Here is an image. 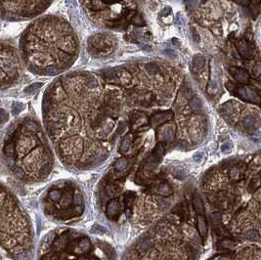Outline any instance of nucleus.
<instances>
[{
    "mask_svg": "<svg viewBox=\"0 0 261 260\" xmlns=\"http://www.w3.org/2000/svg\"><path fill=\"white\" fill-rule=\"evenodd\" d=\"M78 44L69 23L55 16L32 22L20 39L21 59L39 75H57L68 70L77 56Z\"/></svg>",
    "mask_w": 261,
    "mask_h": 260,
    "instance_id": "1",
    "label": "nucleus"
},
{
    "mask_svg": "<svg viewBox=\"0 0 261 260\" xmlns=\"http://www.w3.org/2000/svg\"><path fill=\"white\" fill-rule=\"evenodd\" d=\"M2 159L22 181L37 182L47 177L52 168V155L36 119L26 117L10 126L2 145Z\"/></svg>",
    "mask_w": 261,
    "mask_h": 260,
    "instance_id": "2",
    "label": "nucleus"
},
{
    "mask_svg": "<svg viewBox=\"0 0 261 260\" xmlns=\"http://www.w3.org/2000/svg\"><path fill=\"white\" fill-rule=\"evenodd\" d=\"M29 218L15 195L0 183V260H31Z\"/></svg>",
    "mask_w": 261,
    "mask_h": 260,
    "instance_id": "3",
    "label": "nucleus"
},
{
    "mask_svg": "<svg viewBox=\"0 0 261 260\" xmlns=\"http://www.w3.org/2000/svg\"><path fill=\"white\" fill-rule=\"evenodd\" d=\"M53 0H0V18L9 22L29 20L44 12Z\"/></svg>",
    "mask_w": 261,
    "mask_h": 260,
    "instance_id": "4",
    "label": "nucleus"
},
{
    "mask_svg": "<svg viewBox=\"0 0 261 260\" xmlns=\"http://www.w3.org/2000/svg\"><path fill=\"white\" fill-rule=\"evenodd\" d=\"M22 74V59L13 44L0 41V89L12 86Z\"/></svg>",
    "mask_w": 261,
    "mask_h": 260,
    "instance_id": "5",
    "label": "nucleus"
},
{
    "mask_svg": "<svg viewBox=\"0 0 261 260\" xmlns=\"http://www.w3.org/2000/svg\"><path fill=\"white\" fill-rule=\"evenodd\" d=\"M237 49L244 59H251L254 56V47L246 39H240L237 42Z\"/></svg>",
    "mask_w": 261,
    "mask_h": 260,
    "instance_id": "6",
    "label": "nucleus"
},
{
    "mask_svg": "<svg viewBox=\"0 0 261 260\" xmlns=\"http://www.w3.org/2000/svg\"><path fill=\"white\" fill-rule=\"evenodd\" d=\"M88 43L91 47V51H94L95 53H97V51H101V50L104 51L105 48H108L109 46H111L108 43V40L102 34H98L95 35L94 37H91Z\"/></svg>",
    "mask_w": 261,
    "mask_h": 260,
    "instance_id": "7",
    "label": "nucleus"
},
{
    "mask_svg": "<svg viewBox=\"0 0 261 260\" xmlns=\"http://www.w3.org/2000/svg\"><path fill=\"white\" fill-rule=\"evenodd\" d=\"M232 92H236L237 93V96L240 99L243 100V101H248V102H251L252 100H255V98L257 100H259L258 95L254 94V92L251 90L249 88L247 87H243V86H237L235 85V88Z\"/></svg>",
    "mask_w": 261,
    "mask_h": 260,
    "instance_id": "8",
    "label": "nucleus"
},
{
    "mask_svg": "<svg viewBox=\"0 0 261 260\" xmlns=\"http://www.w3.org/2000/svg\"><path fill=\"white\" fill-rule=\"evenodd\" d=\"M230 72L238 82L242 84H248L249 82V75L246 70L238 68H231Z\"/></svg>",
    "mask_w": 261,
    "mask_h": 260,
    "instance_id": "9",
    "label": "nucleus"
},
{
    "mask_svg": "<svg viewBox=\"0 0 261 260\" xmlns=\"http://www.w3.org/2000/svg\"><path fill=\"white\" fill-rule=\"evenodd\" d=\"M172 112H162L159 113H157L152 117V121L154 124H161L162 122H164L167 119H170L172 117Z\"/></svg>",
    "mask_w": 261,
    "mask_h": 260,
    "instance_id": "10",
    "label": "nucleus"
},
{
    "mask_svg": "<svg viewBox=\"0 0 261 260\" xmlns=\"http://www.w3.org/2000/svg\"><path fill=\"white\" fill-rule=\"evenodd\" d=\"M119 209V204L117 200H112L109 202V205L107 206V214L108 215H113L117 214L118 212Z\"/></svg>",
    "mask_w": 261,
    "mask_h": 260,
    "instance_id": "11",
    "label": "nucleus"
},
{
    "mask_svg": "<svg viewBox=\"0 0 261 260\" xmlns=\"http://www.w3.org/2000/svg\"><path fill=\"white\" fill-rule=\"evenodd\" d=\"M206 64V58L201 55H196L193 59V68L194 70L201 69Z\"/></svg>",
    "mask_w": 261,
    "mask_h": 260,
    "instance_id": "12",
    "label": "nucleus"
},
{
    "mask_svg": "<svg viewBox=\"0 0 261 260\" xmlns=\"http://www.w3.org/2000/svg\"><path fill=\"white\" fill-rule=\"evenodd\" d=\"M198 230L199 233L201 237H205L207 232V227H206V219L202 216H199L198 218Z\"/></svg>",
    "mask_w": 261,
    "mask_h": 260,
    "instance_id": "13",
    "label": "nucleus"
},
{
    "mask_svg": "<svg viewBox=\"0 0 261 260\" xmlns=\"http://www.w3.org/2000/svg\"><path fill=\"white\" fill-rule=\"evenodd\" d=\"M190 108L194 112H197V111L201 110V108H202V102H201V100L199 98V97L195 96V97H193V98L191 99V101H190Z\"/></svg>",
    "mask_w": 261,
    "mask_h": 260,
    "instance_id": "14",
    "label": "nucleus"
},
{
    "mask_svg": "<svg viewBox=\"0 0 261 260\" xmlns=\"http://www.w3.org/2000/svg\"><path fill=\"white\" fill-rule=\"evenodd\" d=\"M145 70L151 75H154L159 74V67L158 66L157 64H154V63H149V64H146L145 65Z\"/></svg>",
    "mask_w": 261,
    "mask_h": 260,
    "instance_id": "15",
    "label": "nucleus"
},
{
    "mask_svg": "<svg viewBox=\"0 0 261 260\" xmlns=\"http://www.w3.org/2000/svg\"><path fill=\"white\" fill-rule=\"evenodd\" d=\"M159 194L162 197H168L172 194V191H171V188L165 183L159 185Z\"/></svg>",
    "mask_w": 261,
    "mask_h": 260,
    "instance_id": "16",
    "label": "nucleus"
},
{
    "mask_svg": "<svg viewBox=\"0 0 261 260\" xmlns=\"http://www.w3.org/2000/svg\"><path fill=\"white\" fill-rule=\"evenodd\" d=\"M193 202H194V205H195V207H196V209H197L198 212L200 214H203V212H205V207H203V204L201 201V199L199 196H195Z\"/></svg>",
    "mask_w": 261,
    "mask_h": 260,
    "instance_id": "17",
    "label": "nucleus"
},
{
    "mask_svg": "<svg viewBox=\"0 0 261 260\" xmlns=\"http://www.w3.org/2000/svg\"><path fill=\"white\" fill-rule=\"evenodd\" d=\"M152 247V241L151 239H145L140 245H139V250L141 252H146L148 251Z\"/></svg>",
    "mask_w": 261,
    "mask_h": 260,
    "instance_id": "18",
    "label": "nucleus"
},
{
    "mask_svg": "<svg viewBox=\"0 0 261 260\" xmlns=\"http://www.w3.org/2000/svg\"><path fill=\"white\" fill-rule=\"evenodd\" d=\"M130 146H131V138L130 137H125L123 141L121 142V145H120V152L121 153H125L129 150L130 148Z\"/></svg>",
    "mask_w": 261,
    "mask_h": 260,
    "instance_id": "19",
    "label": "nucleus"
},
{
    "mask_svg": "<svg viewBox=\"0 0 261 260\" xmlns=\"http://www.w3.org/2000/svg\"><path fill=\"white\" fill-rule=\"evenodd\" d=\"M127 165H128V161H127L126 159H117V162H116V164H115L116 169L118 170V171H122V170L125 169L127 167Z\"/></svg>",
    "mask_w": 261,
    "mask_h": 260,
    "instance_id": "20",
    "label": "nucleus"
},
{
    "mask_svg": "<svg viewBox=\"0 0 261 260\" xmlns=\"http://www.w3.org/2000/svg\"><path fill=\"white\" fill-rule=\"evenodd\" d=\"M244 237L249 241H257L259 240V234L255 230H248L244 233Z\"/></svg>",
    "mask_w": 261,
    "mask_h": 260,
    "instance_id": "21",
    "label": "nucleus"
},
{
    "mask_svg": "<svg viewBox=\"0 0 261 260\" xmlns=\"http://www.w3.org/2000/svg\"><path fill=\"white\" fill-rule=\"evenodd\" d=\"M164 139L168 142L170 141H172L174 139V131H173V129L171 128V127H167L165 130H164Z\"/></svg>",
    "mask_w": 261,
    "mask_h": 260,
    "instance_id": "22",
    "label": "nucleus"
},
{
    "mask_svg": "<svg viewBox=\"0 0 261 260\" xmlns=\"http://www.w3.org/2000/svg\"><path fill=\"white\" fill-rule=\"evenodd\" d=\"M78 247L81 249V251H85V250H87L89 247H90V242H89L88 239L84 238V239H82L79 242Z\"/></svg>",
    "mask_w": 261,
    "mask_h": 260,
    "instance_id": "23",
    "label": "nucleus"
},
{
    "mask_svg": "<svg viewBox=\"0 0 261 260\" xmlns=\"http://www.w3.org/2000/svg\"><path fill=\"white\" fill-rule=\"evenodd\" d=\"M164 145H162V144H159V145L157 146V148L154 149V157H157L158 159H159V158L162 157V155H164Z\"/></svg>",
    "mask_w": 261,
    "mask_h": 260,
    "instance_id": "24",
    "label": "nucleus"
},
{
    "mask_svg": "<svg viewBox=\"0 0 261 260\" xmlns=\"http://www.w3.org/2000/svg\"><path fill=\"white\" fill-rule=\"evenodd\" d=\"M254 125V118L252 117H248L243 119V126L247 129H250L252 128V126Z\"/></svg>",
    "mask_w": 261,
    "mask_h": 260,
    "instance_id": "25",
    "label": "nucleus"
},
{
    "mask_svg": "<svg viewBox=\"0 0 261 260\" xmlns=\"http://www.w3.org/2000/svg\"><path fill=\"white\" fill-rule=\"evenodd\" d=\"M132 22L137 26H143L145 23L141 15H134V17L132 18Z\"/></svg>",
    "mask_w": 261,
    "mask_h": 260,
    "instance_id": "26",
    "label": "nucleus"
},
{
    "mask_svg": "<svg viewBox=\"0 0 261 260\" xmlns=\"http://www.w3.org/2000/svg\"><path fill=\"white\" fill-rule=\"evenodd\" d=\"M106 230H105V228L103 226H101V225H95V226H93L92 227V229H91V233L92 234H103L104 232H105Z\"/></svg>",
    "mask_w": 261,
    "mask_h": 260,
    "instance_id": "27",
    "label": "nucleus"
},
{
    "mask_svg": "<svg viewBox=\"0 0 261 260\" xmlns=\"http://www.w3.org/2000/svg\"><path fill=\"white\" fill-rule=\"evenodd\" d=\"M252 72H253V75L258 77L260 75V72H261V66H260V63L255 64L253 68H252Z\"/></svg>",
    "mask_w": 261,
    "mask_h": 260,
    "instance_id": "28",
    "label": "nucleus"
},
{
    "mask_svg": "<svg viewBox=\"0 0 261 260\" xmlns=\"http://www.w3.org/2000/svg\"><path fill=\"white\" fill-rule=\"evenodd\" d=\"M7 119H8V113L4 110L0 109V123L6 122Z\"/></svg>",
    "mask_w": 261,
    "mask_h": 260,
    "instance_id": "29",
    "label": "nucleus"
},
{
    "mask_svg": "<svg viewBox=\"0 0 261 260\" xmlns=\"http://www.w3.org/2000/svg\"><path fill=\"white\" fill-rule=\"evenodd\" d=\"M193 159H194V160L196 161V162H201V160H202V159H203V153H196L195 155H194V157H193Z\"/></svg>",
    "mask_w": 261,
    "mask_h": 260,
    "instance_id": "30",
    "label": "nucleus"
},
{
    "mask_svg": "<svg viewBox=\"0 0 261 260\" xmlns=\"http://www.w3.org/2000/svg\"><path fill=\"white\" fill-rule=\"evenodd\" d=\"M73 205H82V198L79 195H76V196L73 198Z\"/></svg>",
    "mask_w": 261,
    "mask_h": 260,
    "instance_id": "31",
    "label": "nucleus"
},
{
    "mask_svg": "<svg viewBox=\"0 0 261 260\" xmlns=\"http://www.w3.org/2000/svg\"><path fill=\"white\" fill-rule=\"evenodd\" d=\"M191 34H192V37H193V39L195 40V41L199 42L200 41V35L197 32V30H196L194 28H192V29H191Z\"/></svg>",
    "mask_w": 261,
    "mask_h": 260,
    "instance_id": "32",
    "label": "nucleus"
},
{
    "mask_svg": "<svg viewBox=\"0 0 261 260\" xmlns=\"http://www.w3.org/2000/svg\"><path fill=\"white\" fill-rule=\"evenodd\" d=\"M231 148H232V145H231L230 143H225V144H223V145L221 146V150H222V152H224V153L229 152V151L231 150Z\"/></svg>",
    "mask_w": 261,
    "mask_h": 260,
    "instance_id": "33",
    "label": "nucleus"
},
{
    "mask_svg": "<svg viewBox=\"0 0 261 260\" xmlns=\"http://www.w3.org/2000/svg\"><path fill=\"white\" fill-rule=\"evenodd\" d=\"M239 175V169L237 167H234L231 170V177L232 178H237Z\"/></svg>",
    "mask_w": 261,
    "mask_h": 260,
    "instance_id": "34",
    "label": "nucleus"
},
{
    "mask_svg": "<svg viewBox=\"0 0 261 260\" xmlns=\"http://www.w3.org/2000/svg\"><path fill=\"white\" fill-rule=\"evenodd\" d=\"M174 176L179 178V179H183V178H184V172L182 171V170H176V171L174 172Z\"/></svg>",
    "mask_w": 261,
    "mask_h": 260,
    "instance_id": "35",
    "label": "nucleus"
},
{
    "mask_svg": "<svg viewBox=\"0 0 261 260\" xmlns=\"http://www.w3.org/2000/svg\"><path fill=\"white\" fill-rule=\"evenodd\" d=\"M198 0H186V3L189 7H194L196 4H197Z\"/></svg>",
    "mask_w": 261,
    "mask_h": 260,
    "instance_id": "36",
    "label": "nucleus"
},
{
    "mask_svg": "<svg viewBox=\"0 0 261 260\" xmlns=\"http://www.w3.org/2000/svg\"><path fill=\"white\" fill-rule=\"evenodd\" d=\"M212 217H213V220H214L215 222H219L220 220H221V216H220L219 213H213Z\"/></svg>",
    "mask_w": 261,
    "mask_h": 260,
    "instance_id": "37",
    "label": "nucleus"
},
{
    "mask_svg": "<svg viewBox=\"0 0 261 260\" xmlns=\"http://www.w3.org/2000/svg\"><path fill=\"white\" fill-rule=\"evenodd\" d=\"M171 12V9L169 7H166V8H164V10L161 12V15L162 16H165V14H168V13H170Z\"/></svg>",
    "mask_w": 261,
    "mask_h": 260,
    "instance_id": "38",
    "label": "nucleus"
},
{
    "mask_svg": "<svg viewBox=\"0 0 261 260\" xmlns=\"http://www.w3.org/2000/svg\"><path fill=\"white\" fill-rule=\"evenodd\" d=\"M165 53H166V55H168V56H172V55L174 54V52H173L172 50H170V49L165 50Z\"/></svg>",
    "mask_w": 261,
    "mask_h": 260,
    "instance_id": "39",
    "label": "nucleus"
},
{
    "mask_svg": "<svg viewBox=\"0 0 261 260\" xmlns=\"http://www.w3.org/2000/svg\"><path fill=\"white\" fill-rule=\"evenodd\" d=\"M206 1H207V0H201V2H202V3H205Z\"/></svg>",
    "mask_w": 261,
    "mask_h": 260,
    "instance_id": "40",
    "label": "nucleus"
},
{
    "mask_svg": "<svg viewBox=\"0 0 261 260\" xmlns=\"http://www.w3.org/2000/svg\"><path fill=\"white\" fill-rule=\"evenodd\" d=\"M91 260H96V259H91Z\"/></svg>",
    "mask_w": 261,
    "mask_h": 260,
    "instance_id": "41",
    "label": "nucleus"
},
{
    "mask_svg": "<svg viewBox=\"0 0 261 260\" xmlns=\"http://www.w3.org/2000/svg\"><path fill=\"white\" fill-rule=\"evenodd\" d=\"M111 1H112V0H111Z\"/></svg>",
    "mask_w": 261,
    "mask_h": 260,
    "instance_id": "42",
    "label": "nucleus"
}]
</instances>
